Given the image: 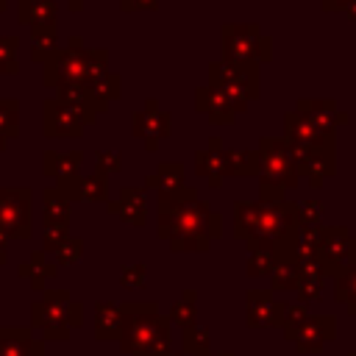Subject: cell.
<instances>
[{
    "mask_svg": "<svg viewBox=\"0 0 356 356\" xmlns=\"http://www.w3.org/2000/svg\"><path fill=\"white\" fill-rule=\"evenodd\" d=\"M159 236L172 250H206L209 239L220 236V214L192 186H184L172 197H159Z\"/></svg>",
    "mask_w": 356,
    "mask_h": 356,
    "instance_id": "cell-1",
    "label": "cell"
},
{
    "mask_svg": "<svg viewBox=\"0 0 356 356\" xmlns=\"http://www.w3.org/2000/svg\"><path fill=\"white\" fill-rule=\"evenodd\" d=\"M259 175H261V203H281V192L295 186L298 167L292 150L278 136H261L259 142Z\"/></svg>",
    "mask_w": 356,
    "mask_h": 356,
    "instance_id": "cell-2",
    "label": "cell"
},
{
    "mask_svg": "<svg viewBox=\"0 0 356 356\" xmlns=\"http://www.w3.org/2000/svg\"><path fill=\"white\" fill-rule=\"evenodd\" d=\"M270 36H264L259 31V25L248 22H231L220 28V61L228 64H239V67H259L267 64L273 58V47H270Z\"/></svg>",
    "mask_w": 356,
    "mask_h": 356,
    "instance_id": "cell-3",
    "label": "cell"
},
{
    "mask_svg": "<svg viewBox=\"0 0 356 356\" xmlns=\"http://www.w3.org/2000/svg\"><path fill=\"white\" fill-rule=\"evenodd\" d=\"M209 86L220 89L236 114L248 111L250 100L259 97V67H239L228 61L209 64Z\"/></svg>",
    "mask_w": 356,
    "mask_h": 356,
    "instance_id": "cell-4",
    "label": "cell"
},
{
    "mask_svg": "<svg viewBox=\"0 0 356 356\" xmlns=\"http://www.w3.org/2000/svg\"><path fill=\"white\" fill-rule=\"evenodd\" d=\"M97 111L64 103L58 97H47L42 103V134L50 139H78L89 125L97 122Z\"/></svg>",
    "mask_w": 356,
    "mask_h": 356,
    "instance_id": "cell-5",
    "label": "cell"
},
{
    "mask_svg": "<svg viewBox=\"0 0 356 356\" xmlns=\"http://www.w3.org/2000/svg\"><path fill=\"white\" fill-rule=\"evenodd\" d=\"M86 53H89V47L83 44V39L81 36H70L67 47H58L50 58H44V64H42V83L56 89L61 83L83 81Z\"/></svg>",
    "mask_w": 356,
    "mask_h": 356,
    "instance_id": "cell-6",
    "label": "cell"
},
{
    "mask_svg": "<svg viewBox=\"0 0 356 356\" xmlns=\"http://www.w3.org/2000/svg\"><path fill=\"white\" fill-rule=\"evenodd\" d=\"M31 186H0V234L6 239L31 236Z\"/></svg>",
    "mask_w": 356,
    "mask_h": 356,
    "instance_id": "cell-7",
    "label": "cell"
},
{
    "mask_svg": "<svg viewBox=\"0 0 356 356\" xmlns=\"http://www.w3.org/2000/svg\"><path fill=\"white\" fill-rule=\"evenodd\" d=\"M81 164H83V150H44L42 153V170L44 175L56 178V189L67 195V200H81Z\"/></svg>",
    "mask_w": 356,
    "mask_h": 356,
    "instance_id": "cell-8",
    "label": "cell"
},
{
    "mask_svg": "<svg viewBox=\"0 0 356 356\" xmlns=\"http://www.w3.org/2000/svg\"><path fill=\"white\" fill-rule=\"evenodd\" d=\"M131 134L145 142L147 153H156L159 142L172 134V117H170V111H161L156 97H147L145 108L131 114Z\"/></svg>",
    "mask_w": 356,
    "mask_h": 356,
    "instance_id": "cell-9",
    "label": "cell"
},
{
    "mask_svg": "<svg viewBox=\"0 0 356 356\" xmlns=\"http://www.w3.org/2000/svg\"><path fill=\"white\" fill-rule=\"evenodd\" d=\"M195 170H197V175L209 178L211 189H217L225 175H234V170H231V150L222 147L217 136H211L206 150L195 153Z\"/></svg>",
    "mask_w": 356,
    "mask_h": 356,
    "instance_id": "cell-10",
    "label": "cell"
},
{
    "mask_svg": "<svg viewBox=\"0 0 356 356\" xmlns=\"http://www.w3.org/2000/svg\"><path fill=\"white\" fill-rule=\"evenodd\" d=\"M195 108L203 111L211 125H234V120H236V111L231 108L228 97L209 83L195 89Z\"/></svg>",
    "mask_w": 356,
    "mask_h": 356,
    "instance_id": "cell-11",
    "label": "cell"
},
{
    "mask_svg": "<svg viewBox=\"0 0 356 356\" xmlns=\"http://www.w3.org/2000/svg\"><path fill=\"white\" fill-rule=\"evenodd\" d=\"M108 211L122 217L125 222L131 225H145L147 220V197H145V189L142 186H122L117 200L111 203L108 200Z\"/></svg>",
    "mask_w": 356,
    "mask_h": 356,
    "instance_id": "cell-12",
    "label": "cell"
},
{
    "mask_svg": "<svg viewBox=\"0 0 356 356\" xmlns=\"http://www.w3.org/2000/svg\"><path fill=\"white\" fill-rule=\"evenodd\" d=\"M184 164L181 161H161L156 172L145 178V189H156L159 197H172L184 189Z\"/></svg>",
    "mask_w": 356,
    "mask_h": 356,
    "instance_id": "cell-13",
    "label": "cell"
},
{
    "mask_svg": "<svg viewBox=\"0 0 356 356\" xmlns=\"http://www.w3.org/2000/svg\"><path fill=\"white\" fill-rule=\"evenodd\" d=\"M17 17L28 28L50 25L58 17V6H56V0H17Z\"/></svg>",
    "mask_w": 356,
    "mask_h": 356,
    "instance_id": "cell-14",
    "label": "cell"
},
{
    "mask_svg": "<svg viewBox=\"0 0 356 356\" xmlns=\"http://www.w3.org/2000/svg\"><path fill=\"white\" fill-rule=\"evenodd\" d=\"M70 211H72V203L67 200L64 192H58L56 186L44 189V195H42L44 225H64V228H70Z\"/></svg>",
    "mask_w": 356,
    "mask_h": 356,
    "instance_id": "cell-15",
    "label": "cell"
},
{
    "mask_svg": "<svg viewBox=\"0 0 356 356\" xmlns=\"http://www.w3.org/2000/svg\"><path fill=\"white\" fill-rule=\"evenodd\" d=\"M86 86H89V95H92V100H95L100 114L108 108L111 100L122 97V78H120V72H106L97 81H89Z\"/></svg>",
    "mask_w": 356,
    "mask_h": 356,
    "instance_id": "cell-16",
    "label": "cell"
},
{
    "mask_svg": "<svg viewBox=\"0 0 356 356\" xmlns=\"http://www.w3.org/2000/svg\"><path fill=\"white\" fill-rule=\"evenodd\" d=\"M56 50H58V28H56V22L31 28V61L44 64V58H50Z\"/></svg>",
    "mask_w": 356,
    "mask_h": 356,
    "instance_id": "cell-17",
    "label": "cell"
},
{
    "mask_svg": "<svg viewBox=\"0 0 356 356\" xmlns=\"http://www.w3.org/2000/svg\"><path fill=\"white\" fill-rule=\"evenodd\" d=\"M56 97L64 100V103H72V106L97 111V106H95V100H92V95H89L86 81H72V83H61V86H56ZM97 114H100V111H97Z\"/></svg>",
    "mask_w": 356,
    "mask_h": 356,
    "instance_id": "cell-18",
    "label": "cell"
},
{
    "mask_svg": "<svg viewBox=\"0 0 356 356\" xmlns=\"http://www.w3.org/2000/svg\"><path fill=\"white\" fill-rule=\"evenodd\" d=\"M0 134L6 139L19 136V100L14 97H0Z\"/></svg>",
    "mask_w": 356,
    "mask_h": 356,
    "instance_id": "cell-19",
    "label": "cell"
},
{
    "mask_svg": "<svg viewBox=\"0 0 356 356\" xmlns=\"http://www.w3.org/2000/svg\"><path fill=\"white\" fill-rule=\"evenodd\" d=\"M106 197H108V175H103L97 170L89 172V175H83V181H81V200L100 203Z\"/></svg>",
    "mask_w": 356,
    "mask_h": 356,
    "instance_id": "cell-20",
    "label": "cell"
},
{
    "mask_svg": "<svg viewBox=\"0 0 356 356\" xmlns=\"http://www.w3.org/2000/svg\"><path fill=\"white\" fill-rule=\"evenodd\" d=\"M106 72H111V67H108V50H106V47H89L83 81H86V83H89V81H97V78L106 75Z\"/></svg>",
    "mask_w": 356,
    "mask_h": 356,
    "instance_id": "cell-21",
    "label": "cell"
},
{
    "mask_svg": "<svg viewBox=\"0 0 356 356\" xmlns=\"http://www.w3.org/2000/svg\"><path fill=\"white\" fill-rule=\"evenodd\" d=\"M17 47H19L17 36H0V75H17L19 72Z\"/></svg>",
    "mask_w": 356,
    "mask_h": 356,
    "instance_id": "cell-22",
    "label": "cell"
},
{
    "mask_svg": "<svg viewBox=\"0 0 356 356\" xmlns=\"http://www.w3.org/2000/svg\"><path fill=\"white\" fill-rule=\"evenodd\" d=\"M95 170L103 175L120 172L122 170V156L120 150H95Z\"/></svg>",
    "mask_w": 356,
    "mask_h": 356,
    "instance_id": "cell-23",
    "label": "cell"
},
{
    "mask_svg": "<svg viewBox=\"0 0 356 356\" xmlns=\"http://www.w3.org/2000/svg\"><path fill=\"white\" fill-rule=\"evenodd\" d=\"M31 275L33 278V284H39V278H44V275H53L56 273V267L50 264V261H44V253H33L31 256V264H25V267H19V275Z\"/></svg>",
    "mask_w": 356,
    "mask_h": 356,
    "instance_id": "cell-24",
    "label": "cell"
},
{
    "mask_svg": "<svg viewBox=\"0 0 356 356\" xmlns=\"http://www.w3.org/2000/svg\"><path fill=\"white\" fill-rule=\"evenodd\" d=\"M81 253H83V242H81L78 236H70V239L56 250V256H58L61 264H72V261H78Z\"/></svg>",
    "mask_w": 356,
    "mask_h": 356,
    "instance_id": "cell-25",
    "label": "cell"
},
{
    "mask_svg": "<svg viewBox=\"0 0 356 356\" xmlns=\"http://www.w3.org/2000/svg\"><path fill=\"white\" fill-rule=\"evenodd\" d=\"M161 0H120V8L128 14V11H153L159 8Z\"/></svg>",
    "mask_w": 356,
    "mask_h": 356,
    "instance_id": "cell-26",
    "label": "cell"
},
{
    "mask_svg": "<svg viewBox=\"0 0 356 356\" xmlns=\"http://www.w3.org/2000/svg\"><path fill=\"white\" fill-rule=\"evenodd\" d=\"M142 281H145V267L142 264H134V267H125L122 270V284H128V286L136 284L139 286Z\"/></svg>",
    "mask_w": 356,
    "mask_h": 356,
    "instance_id": "cell-27",
    "label": "cell"
},
{
    "mask_svg": "<svg viewBox=\"0 0 356 356\" xmlns=\"http://www.w3.org/2000/svg\"><path fill=\"white\" fill-rule=\"evenodd\" d=\"M350 3H356V0H323L325 8H345V6H350Z\"/></svg>",
    "mask_w": 356,
    "mask_h": 356,
    "instance_id": "cell-28",
    "label": "cell"
},
{
    "mask_svg": "<svg viewBox=\"0 0 356 356\" xmlns=\"http://www.w3.org/2000/svg\"><path fill=\"white\" fill-rule=\"evenodd\" d=\"M64 3H67V8H70V11H81L86 0H64Z\"/></svg>",
    "mask_w": 356,
    "mask_h": 356,
    "instance_id": "cell-29",
    "label": "cell"
},
{
    "mask_svg": "<svg viewBox=\"0 0 356 356\" xmlns=\"http://www.w3.org/2000/svg\"><path fill=\"white\" fill-rule=\"evenodd\" d=\"M6 261V236L0 234V264Z\"/></svg>",
    "mask_w": 356,
    "mask_h": 356,
    "instance_id": "cell-30",
    "label": "cell"
},
{
    "mask_svg": "<svg viewBox=\"0 0 356 356\" xmlns=\"http://www.w3.org/2000/svg\"><path fill=\"white\" fill-rule=\"evenodd\" d=\"M6 147H8V139L0 134V153H6Z\"/></svg>",
    "mask_w": 356,
    "mask_h": 356,
    "instance_id": "cell-31",
    "label": "cell"
},
{
    "mask_svg": "<svg viewBox=\"0 0 356 356\" xmlns=\"http://www.w3.org/2000/svg\"><path fill=\"white\" fill-rule=\"evenodd\" d=\"M8 8V0H0V11H6Z\"/></svg>",
    "mask_w": 356,
    "mask_h": 356,
    "instance_id": "cell-32",
    "label": "cell"
}]
</instances>
